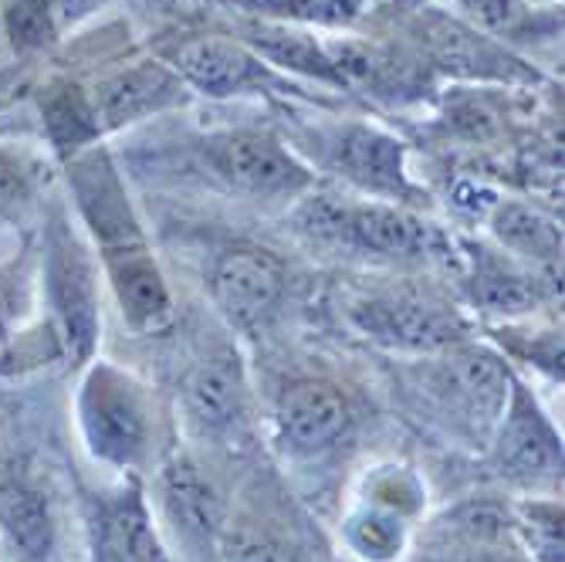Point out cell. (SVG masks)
I'll return each instance as SVG.
<instances>
[{
  "mask_svg": "<svg viewBox=\"0 0 565 562\" xmlns=\"http://www.w3.org/2000/svg\"><path fill=\"white\" fill-rule=\"evenodd\" d=\"M295 224L312 241L345 244L380 262H427L444 251V234L414 208L390 200L345 203L332 193L308 190L298 197Z\"/></svg>",
  "mask_w": 565,
  "mask_h": 562,
  "instance_id": "obj_1",
  "label": "cell"
},
{
  "mask_svg": "<svg viewBox=\"0 0 565 562\" xmlns=\"http://www.w3.org/2000/svg\"><path fill=\"white\" fill-rule=\"evenodd\" d=\"M75 421L92 462L113 471H136L146 465L157 421L146 383L129 370L109 360H92L78 383Z\"/></svg>",
  "mask_w": 565,
  "mask_h": 562,
  "instance_id": "obj_2",
  "label": "cell"
},
{
  "mask_svg": "<svg viewBox=\"0 0 565 562\" xmlns=\"http://www.w3.org/2000/svg\"><path fill=\"white\" fill-rule=\"evenodd\" d=\"M193 152L211 180L250 200H298L316 190L312 167L265 129H221L196 139Z\"/></svg>",
  "mask_w": 565,
  "mask_h": 562,
  "instance_id": "obj_3",
  "label": "cell"
},
{
  "mask_svg": "<svg viewBox=\"0 0 565 562\" xmlns=\"http://www.w3.org/2000/svg\"><path fill=\"white\" fill-rule=\"evenodd\" d=\"M430 367L424 370V390L440 406V414L454 421L457 431L471 434L475 441L488 444L511 390V367L508 360L471 339L457 342L444 352L427 356Z\"/></svg>",
  "mask_w": 565,
  "mask_h": 562,
  "instance_id": "obj_4",
  "label": "cell"
},
{
  "mask_svg": "<svg viewBox=\"0 0 565 562\" xmlns=\"http://www.w3.org/2000/svg\"><path fill=\"white\" fill-rule=\"evenodd\" d=\"M349 322L370 342L409 356H434L471 339V322L457 305L414 285L355 298L349 305Z\"/></svg>",
  "mask_w": 565,
  "mask_h": 562,
  "instance_id": "obj_5",
  "label": "cell"
},
{
  "mask_svg": "<svg viewBox=\"0 0 565 562\" xmlns=\"http://www.w3.org/2000/svg\"><path fill=\"white\" fill-rule=\"evenodd\" d=\"M160 59L183 78L193 95L244 98V95H305L298 82L271 68L241 38L183 34L160 47Z\"/></svg>",
  "mask_w": 565,
  "mask_h": 562,
  "instance_id": "obj_6",
  "label": "cell"
},
{
  "mask_svg": "<svg viewBox=\"0 0 565 562\" xmlns=\"http://www.w3.org/2000/svg\"><path fill=\"white\" fill-rule=\"evenodd\" d=\"M316 139L319 163L366 197L403 203V208H420L427 200L424 187H417L409 177L406 142L393 132L370 123H339L319 129Z\"/></svg>",
  "mask_w": 565,
  "mask_h": 562,
  "instance_id": "obj_7",
  "label": "cell"
},
{
  "mask_svg": "<svg viewBox=\"0 0 565 562\" xmlns=\"http://www.w3.org/2000/svg\"><path fill=\"white\" fill-rule=\"evenodd\" d=\"M72 203L95 241L102 262L122 258L132 251H146V234L139 224V214L132 208V197L126 190V180L113 160V152L95 142L65 163Z\"/></svg>",
  "mask_w": 565,
  "mask_h": 562,
  "instance_id": "obj_8",
  "label": "cell"
},
{
  "mask_svg": "<svg viewBox=\"0 0 565 562\" xmlns=\"http://www.w3.org/2000/svg\"><path fill=\"white\" fill-rule=\"evenodd\" d=\"M98 278L88 262V251L58 218L47 231L44 254V288L55 309L62 339L78 363L92 360L98 342Z\"/></svg>",
  "mask_w": 565,
  "mask_h": 562,
  "instance_id": "obj_9",
  "label": "cell"
},
{
  "mask_svg": "<svg viewBox=\"0 0 565 562\" xmlns=\"http://www.w3.org/2000/svg\"><path fill=\"white\" fill-rule=\"evenodd\" d=\"M488 447L494 468L515 481H555L562 475V434L519 377H511Z\"/></svg>",
  "mask_w": 565,
  "mask_h": 562,
  "instance_id": "obj_10",
  "label": "cell"
},
{
  "mask_svg": "<svg viewBox=\"0 0 565 562\" xmlns=\"http://www.w3.org/2000/svg\"><path fill=\"white\" fill-rule=\"evenodd\" d=\"M180 400L183 417L196 437L214 444L244 441L250 427V383L237 352L221 349L203 356L186 373Z\"/></svg>",
  "mask_w": 565,
  "mask_h": 562,
  "instance_id": "obj_11",
  "label": "cell"
},
{
  "mask_svg": "<svg viewBox=\"0 0 565 562\" xmlns=\"http://www.w3.org/2000/svg\"><path fill=\"white\" fill-rule=\"evenodd\" d=\"M190 88L163 59H142L102 75L92 88V109L102 136L139 126L152 116L173 113L190 102Z\"/></svg>",
  "mask_w": 565,
  "mask_h": 562,
  "instance_id": "obj_12",
  "label": "cell"
},
{
  "mask_svg": "<svg viewBox=\"0 0 565 562\" xmlns=\"http://www.w3.org/2000/svg\"><path fill=\"white\" fill-rule=\"evenodd\" d=\"M0 536L21 562H47L55 552V505L24 454H0Z\"/></svg>",
  "mask_w": 565,
  "mask_h": 562,
  "instance_id": "obj_13",
  "label": "cell"
},
{
  "mask_svg": "<svg viewBox=\"0 0 565 562\" xmlns=\"http://www.w3.org/2000/svg\"><path fill=\"white\" fill-rule=\"evenodd\" d=\"M207 288H211L217 312L231 326L250 329L265 322L275 312V305L281 301L285 268L265 247H250V244L227 247L211 265Z\"/></svg>",
  "mask_w": 565,
  "mask_h": 562,
  "instance_id": "obj_14",
  "label": "cell"
},
{
  "mask_svg": "<svg viewBox=\"0 0 565 562\" xmlns=\"http://www.w3.org/2000/svg\"><path fill=\"white\" fill-rule=\"evenodd\" d=\"M352 424L349 400L335 383L298 380L275 406V441L291 457H316L332 450Z\"/></svg>",
  "mask_w": 565,
  "mask_h": 562,
  "instance_id": "obj_15",
  "label": "cell"
},
{
  "mask_svg": "<svg viewBox=\"0 0 565 562\" xmlns=\"http://www.w3.org/2000/svg\"><path fill=\"white\" fill-rule=\"evenodd\" d=\"M160 505H163V516L173 526L177 539L190 552H217L221 549V536L227 526L224 501L193 457H186L180 450L173 457H167V465L160 468Z\"/></svg>",
  "mask_w": 565,
  "mask_h": 562,
  "instance_id": "obj_16",
  "label": "cell"
},
{
  "mask_svg": "<svg viewBox=\"0 0 565 562\" xmlns=\"http://www.w3.org/2000/svg\"><path fill=\"white\" fill-rule=\"evenodd\" d=\"M539 272L542 268L511 258L501 247L498 251L478 247L471 254V272L465 282L468 301L484 316H501L504 322L525 319L555 291Z\"/></svg>",
  "mask_w": 565,
  "mask_h": 562,
  "instance_id": "obj_17",
  "label": "cell"
},
{
  "mask_svg": "<svg viewBox=\"0 0 565 562\" xmlns=\"http://www.w3.org/2000/svg\"><path fill=\"white\" fill-rule=\"evenodd\" d=\"M424 24V47L434 65L450 68L454 75L465 78H498V82H519V78H539L529 72L519 59H511V51L475 28H468L457 18L434 14Z\"/></svg>",
  "mask_w": 565,
  "mask_h": 562,
  "instance_id": "obj_18",
  "label": "cell"
},
{
  "mask_svg": "<svg viewBox=\"0 0 565 562\" xmlns=\"http://www.w3.org/2000/svg\"><path fill=\"white\" fill-rule=\"evenodd\" d=\"M102 265H106V278L119 301V312L132 332L157 336L173 326V316H177L173 295H170L160 262L152 258L149 247L122 254V258H109Z\"/></svg>",
  "mask_w": 565,
  "mask_h": 562,
  "instance_id": "obj_19",
  "label": "cell"
},
{
  "mask_svg": "<svg viewBox=\"0 0 565 562\" xmlns=\"http://www.w3.org/2000/svg\"><path fill=\"white\" fill-rule=\"evenodd\" d=\"M98 555L102 562H170L160 532L136 488L98 505Z\"/></svg>",
  "mask_w": 565,
  "mask_h": 562,
  "instance_id": "obj_20",
  "label": "cell"
},
{
  "mask_svg": "<svg viewBox=\"0 0 565 562\" xmlns=\"http://www.w3.org/2000/svg\"><path fill=\"white\" fill-rule=\"evenodd\" d=\"M38 113L47 146L55 149V157L62 163H68L75 152L102 142L88 88L68 75H55L51 82H44V88L38 92Z\"/></svg>",
  "mask_w": 565,
  "mask_h": 562,
  "instance_id": "obj_21",
  "label": "cell"
},
{
  "mask_svg": "<svg viewBox=\"0 0 565 562\" xmlns=\"http://www.w3.org/2000/svg\"><path fill=\"white\" fill-rule=\"evenodd\" d=\"M488 231L498 247L532 268H555L562 262V227L545 211L522 200H494L488 208Z\"/></svg>",
  "mask_w": 565,
  "mask_h": 562,
  "instance_id": "obj_22",
  "label": "cell"
},
{
  "mask_svg": "<svg viewBox=\"0 0 565 562\" xmlns=\"http://www.w3.org/2000/svg\"><path fill=\"white\" fill-rule=\"evenodd\" d=\"M339 536L349 555H355L359 562H399L414 542V522L373 501L352 498Z\"/></svg>",
  "mask_w": 565,
  "mask_h": 562,
  "instance_id": "obj_23",
  "label": "cell"
},
{
  "mask_svg": "<svg viewBox=\"0 0 565 562\" xmlns=\"http://www.w3.org/2000/svg\"><path fill=\"white\" fill-rule=\"evenodd\" d=\"M450 4L457 21L498 44L552 38L562 31V14H548L552 8H535L529 0H450Z\"/></svg>",
  "mask_w": 565,
  "mask_h": 562,
  "instance_id": "obj_24",
  "label": "cell"
},
{
  "mask_svg": "<svg viewBox=\"0 0 565 562\" xmlns=\"http://www.w3.org/2000/svg\"><path fill=\"white\" fill-rule=\"evenodd\" d=\"M247 14L305 31H349L366 18L373 0H234Z\"/></svg>",
  "mask_w": 565,
  "mask_h": 562,
  "instance_id": "obj_25",
  "label": "cell"
},
{
  "mask_svg": "<svg viewBox=\"0 0 565 562\" xmlns=\"http://www.w3.org/2000/svg\"><path fill=\"white\" fill-rule=\"evenodd\" d=\"M352 498L373 501V505L390 508V512H396L409 522H417L427 508V485L409 465L383 462V465H373L363 471Z\"/></svg>",
  "mask_w": 565,
  "mask_h": 562,
  "instance_id": "obj_26",
  "label": "cell"
},
{
  "mask_svg": "<svg viewBox=\"0 0 565 562\" xmlns=\"http://www.w3.org/2000/svg\"><path fill=\"white\" fill-rule=\"evenodd\" d=\"M511 536L529 562H562V498L542 495L511 508Z\"/></svg>",
  "mask_w": 565,
  "mask_h": 562,
  "instance_id": "obj_27",
  "label": "cell"
},
{
  "mask_svg": "<svg viewBox=\"0 0 565 562\" xmlns=\"http://www.w3.org/2000/svg\"><path fill=\"white\" fill-rule=\"evenodd\" d=\"M221 552L227 562H298L291 539L254 516L227 519Z\"/></svg>",
  "mask_w": 565,
  "mask_h": 562,
  "instance_id": "obj_28",
  "label": "cell"
},
{
  "mask_svg": "<svg viewBox=\"0 0 565 562\" xmlns=\"http://www.w3.org/2000/svg\"><path fill=\"white\" fill-rule=\"evenodd\" d=\"M0 24L14 51L31 55L58 41V21L51 0H0Z\"/></svg>",
  "mask_w": 565,
  "mask_h": 562,
  "instance_id": "obj_29",
  "label": "cell"
},
{
  "mask_svg": "<svg viewBox=\"0 0 565 562\" xmlns=\"http://www.w3.org/2000/svg\"><path fill=\"white\" fill-rule=\"evenodd\" d=\"M491 332H494V339H498L508 352H515L522 363H529V367H535V370H542V373H548L552 380L562 383V332H555V329L529 332L532 342H529L525 336H519L511 326L491 329Z\"/></svg>",
  "mask_w": 565,
  "mask_h": 562,
  "instance_id": "obj_30",
  "label": "cell"
},
{
  "mask_svg": "<svg viewBox=\"0 0 565 562\" xmlns=\"http://www.w3.org/2000/svg\"><path fill=\"white\" fill-rule=\"evenodd\" d=\"M447 562H529L515 539H508V526L468 522V542Z\"/></svg>",
  "mask_w": 565,
  "mask_h": 562,
  "instance_id": "obj_31",
  "label": "cell"
},
{
  "mask_svg": "<svg viewBox=\"0 0 565 562\" xmlns=\"http://www.w3.org/2000/svg\"><path fill=\"white\" fill-rule=\"evenodd\" d=\"M28 197H31V180H28L24 167L11 157V152L0 149V218L18 211Z\"/></svg>",
  "mask_w": 565,
  "mask_h": 562,
  "instance_id": "obj_32",
  "label": "cell"
},
{
  "mask_svg": "<svg viewBox=\"0 0 565 562\" xmlns=\"http://www.w3.org/2000/svg\"><path fill=\"white\" fill-rule=\"evenodd\" d=\"M529 4H535V8H555L558 0H529Z\"/></svg>",
  "mask_w": 565,
  "mask_h": 562,
  "instance_id": "obj_33",
  "label": "cell"
},
{
  "mask_svg": "<svg viewBox=\"0 0 565 562\" xmlns=\"http://www.w3.org/2000/svg\"><path fill=\"white\" fill-rule=\"evenodd\" d=\"M0 336H4V326H0Z\"/></svg>",
  "mask_w": 565,
  "mask_h": 562,
  "instance_id": "obj_34",
  "label": "cell"
}]
</instances>
